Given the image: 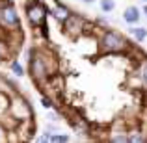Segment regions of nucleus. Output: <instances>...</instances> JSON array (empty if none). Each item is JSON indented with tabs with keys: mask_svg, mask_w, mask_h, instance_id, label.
<instances>
[{
	"mask_svg": "<svg viewBox=\"0 0 147 143\" xmlns=\"http://www.w3.org/2000/svg\"><path fill=\"white\" fill-rule=\"evenodd\" d=\"M144 11H145V15H147V6H145V7H144Z\"/></svg>",
	"mask_w": 147,
	"mask_h": 143,
	"instance_id": "nucleus-14",
	"label": "nucleus"
},
{
	"mask_svg": "<svg viewBox=\"0 0 147 143\" xmlns=\"http://www.w3.org/2000/svg\"><path fill=\"white\" fill-rule=\"evenodd\" d=\"M125 45H127V41L123 39L121 36L114 34V32H106L104 37H102V47H104V50H108V52H117V50L125 48Z\"/></svg>",
	"mask_w": 147,
	"mask_h": 143,
	"instance_id": "nucleus-1",
	"label": "nucleus"
},
{
	"mask_svg": "<svg viewBox=\"0 0 147 143\" xmlns=\"http://www.w3.org/2000/svg\"><path fill=\"white\" fill-rule=\"evenodd\" d=\"M30 65H32V75H34V78L37 80V82L41 84V80H43V76L47 75V65H45V61L41 60L39 56H34L32 60H30Z\"/></svg>",
	"mask_w": 147,
	"mask_h": 143,
	"instance_id": "nucleus-2",
	"label": "nucleus"
},
{
	"mask_svg": "<svg viewBox=\"0 0 147 143\" xmlns=\"http://www.w3.org/2000/svg\"><path fill=\"white\" fill-rule=\"evenodd\" d=\"M45 15H47V11H45V7L39 6V4H32V6L28 7V17L34 24L45 26Z\"/></svg>",
	"mask_w": 147,
	"mask_h": 143,
	"instance_id": "nucleus-3",
	"label": "nucleus"
},
{
	"mask_svg": "<svg viewBox=\"0 0 147 143\" xmlns=\"http://www.w3.org/2000/svg\"><path fill=\"white\" fill-rule=\"evenodd\" d=\"M142 76H144V80L147 82V65H145L144 69H142Z\"/></svg>",
	"mask_w": 147,
	"mask_h": 143,
	"instance_id": "nucleus-12",
	"label": "nucleus"
},
{
	"mask_svg": "<svg viewBox=\"0 0 147 143\" xmlns=\"http://www.w3.org/2000/svg\"><path fill=\"white\" fill-rule=\"evenodd\" d=\"M130 34H132L138 41H144L145 37H147V30L145 28H132V30H130Z\"/></svg>",
	"mask_w": 147,
	"mask_h": 143,
	"instance_id": "nucleus-6",
	"label": "nucleus"
},
{
	"mask_svg": "<svg viewBox=\"0 0 147 143\" xmlns=\"http://www.w3.org/2000/svg\"><path fill=\"white\" fill-rule=\"evenodd\" d=\"M0 21L4 22V24H7V26H15V24H19V17H17V13H15V9L13 7H2L0 9Z\"/></svg>",
	"mask_w": 147,
	"mask_h": 143,
	"instance_id": "nucleus-4",
	"label": "nucleus"
},
{
	"mask_svg": "<svg viewBox=\"0 0 147 143\" xmlns=\"http://www.w3.org/2000/svg\"><path fill=\"white\" fill-rule=\"evenodd\" d=\"M123 19H125L129 24L138 22V19H140V9H138L136 6H129V7L125 9V13H123Z\"/></svg>",
	"mask_w": 147,
	"mask_h": 143,
	"instance_id": "nucleus-5",
	"label": "nucleus"
},
{
	"mask_svg": "<svg viewBox=\"0 0 147 143\" xmlns=\"http://www.w3.org/2000/svg\"><path fill=\"white\" fill-rule=\"evenodd\" d=\"M54 15H56V17H58V19H63V21H65V19H67V17H69V11H67V9H65V7H63V6H58V7H56V9H54Z\"/></svg>",
	"mask_w": 147,
	"mask_h": 143,
	"instance_id": "nucleus-7",
	"label": "nucleus"
},
{
	"mask_svg": "<svg viewBox=\"0 0 147 143\" xmlns=\"http://www.w3.org/2000/svg\"><path fill=\"white\" fill-rule=\"evenodd\" d=\"M41 102H43V106H45V108H50V106H52V102H50L49 99H43Z\"/></svg>",
	"mask_w": 147,
	"mask_h": 143,
	"instance_id": "nucleus-11",
	"label": "nucleus"
},
{
	"mask_svg": "<svg viewBox=\"0 0 147 143\" xmlns=\"http://www.w3.org/2000/svg\"><path fill=\"white\" fill-rule=\"evenodd\" d=\"M84 2H88V4H90V2H93V0H84Z\"/></svg>",
	"mask_w": 147,
	"mask_h": 143,
	"instance_id": "nucleus-13",
	"label": "nucleus"
},
{
	"mask_svg": "<svg viewBox=\"0 0 147 143\" xmlns=\"http://www.w3.org/2000/svg\"><path fill=\"white\" fill-rule=\"evenodd\" d=\"M11 69H13V73H17V75H22V67L17 63V61H15V63L11 65Z\"/></svg>",
	"mask_w": 147,
	"mask_h": 143,
	"instance_id": "nucleus-9",
	"label": "nucleus"
},
{
	"mask_svg": "<svg viewBox=\"0 0 147 143\" xmlns=\"http://www.w3.org/2000/svg\"><path fill=\"white\" fill-rule=\"evenodd\" d=\"M67 140H69L67 136H54L52 138V141H67Z\"/></svg>",
	"mask_w": 147,
	"mask_h": 143,
	"instance_id": "nucleus-10",
	"label": "nucleus"
},
{
	"mask_svg": "<svg viewBox=\"0 0 147 143\" xmlns=\"http://www.w3.org/2000/svg\"><path fill=\"white\" fill-rule=\"evenodd\" d=\"M144 2H147V0H144Z\"/></svg>",
	"mask_w": 147,
	"mask_h": 143,
	"instance_id": "nucleus-15",
	"label": "nucleus"
},
{
	"mask_svg": "<svg viewBox=\"0 0 147 143\" xmlns=\"http://www.w3.org/2000/svg\"><path fill=\"white\" fill-rule=\"evenodd\" d=\"M114 7H115L114 0H100V9L102 11H112Z\"/></svg>",
	"mask_w": 147,
	"mask_h": 143,
	"instance_id": "nucleus-8",
	"label": "nucleus"
}]
</instances>
